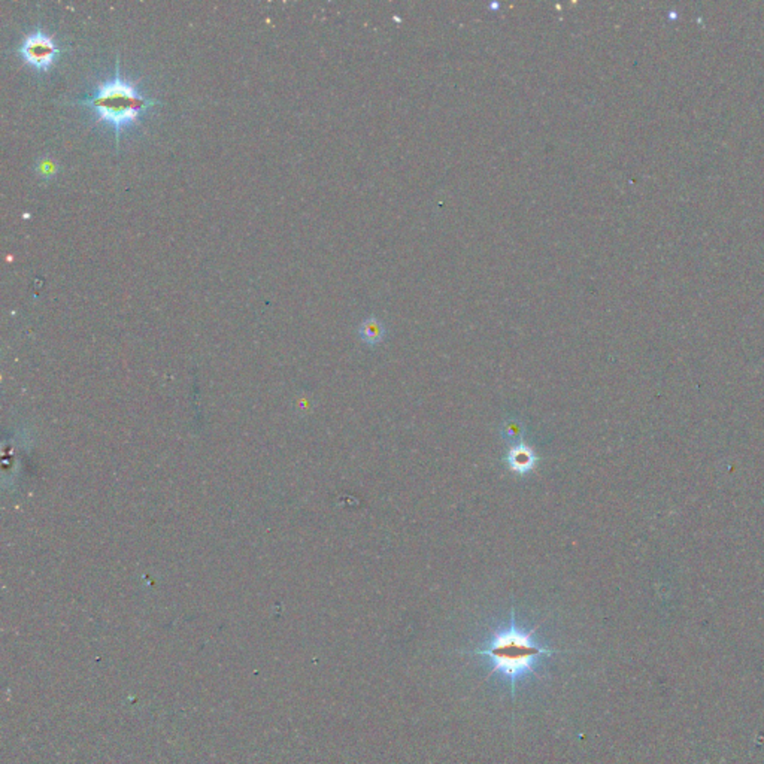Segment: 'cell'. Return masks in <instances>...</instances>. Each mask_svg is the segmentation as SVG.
<instances>
[{
  "label": "cell",
  "instance_id": "1",
  "mask_svg": "<svg viewBox=\"0 0 764 764\" xmlns=\"http://www.w3.org/2000/svg\"><path fill=\"white\" fill-rule=\"evenodd\" d=\"M533 630H524L518 627L515 609L511 610V620L509 624L499 630H496L491 639L487 642V646L481 650L473 651L470 654L481 655L490 660L493 666V674H500L511 684V696L515 697L517 681L524 678L526 675H536L535 666L542 657H548L559 654V650L543 646L535 639Z\"/></svg>",
  "mask_w": 764,
  "mask_h": 764
},
{
  "label": "cell",
  "instance_id": "2",
  "mask_svg": "<svg viewBox=\"0 0 764 764\" xmlns=\"http://www.w3.org/2000/svg\"><path fill=\"white\" fill-rule=\"evenodd\" d=\"M79 103L95 111L99 121L108 123L114 127L118 145L121 130L133 124L141 117L142 112L156 105L157 100L142 95L133 83L125 81L118 72L117 63L115 76L105 83H100L95 95L83 99Z\"/></svg>",
  "mask_w": 764,
  "mask_h": 764
},
{
  "label": "cell",
  "instance_id": "3",
  "mask_svg": "<svg viewBox=\"0 0 764 764\" xmlns=\"http://www.w3.org/2000/svg\"><path fill=\"white\" fill-rule=\"evenodd\" d=\"M18 53L30 66L39 69V71H48L55 62L57 55H60L62 50L54 42L53 36L38 29L22 39Z\"/></svg>",
  "mask_w": 764,
  "mask_h": 764
},
{
  "label": "cell",
  "instance_id": "4",
  "mask_svg": "<svg viewBox=\"0 0 764 764\" xmlns=\"http://www.w3.org/2000/svg\"><path fill=\"white\" fill-rule=\"evenodd\" d=\"M506 461H507V468L511 469L512 472L515 473H527L530 470H533V468L536 466V454L535 451L523 445V444H518L515 446H512L511 449H509L507 453V457H506Z\"/></svg>",
  "mask_w": 764,
  "mask_h": 764
},
{
  "label": "cell",
  "instance_id": "5",
  "mask_svg": "<svg viewBox=\"0 0 764 764\" xmlns=\"http://www.w3.org/2000/svg\"><path fill=\"white\" fill-rule=\"evenodd\" d=\"M384 333H386L384 326H382V322L376 318H369L363 321V324L360 326V338L370 345L379 343L382 338H384Z\"/></svg>",
  "mask_w": 764,
  "mask_h": 764
},
{
  "label": "cell",
  "instance_id": "6",
  "mask_svg": "<svg viewBox=\"0 0 764 764\" xmlns=\"http://www.w3.org/2000/svg\"><path fill=\"white\" fill-rule=\"evenodd\" d=\"M521 433H523V430H521V425L518 423H509L505 425V436L511 442H517V445L521 441Z\"/></svg>",
  "mask_w": 764,
  "mask_h": 764
}]
</instances>
